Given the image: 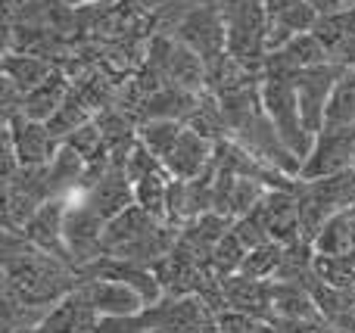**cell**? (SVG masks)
<instances>
[{"mask_svg": "<svg viewBox=\"0 0 355 333\" xmlns=\"http://www.w3.org/2000/svg\"><path fill=\"white\" fill-rule=\"evenodd\" d=\"M215 162V141L202 137L200 131L193 128H184L181 137L175 141V147L168 150V156L162 159L166 172L178 181H190V178H200L209 165Z\"/></svg>", "mask_w": 355, "mask_h": 333, "instance_id": "cell-10", "label": "cell"}, {"mask_svg": "<svg viewBox=\"0 0 355 333\" xmlns=\"http://www.w3.org/2000/svg\"><path fill=\"white\" fill-rule=\"evenodd\" d=\"M262 3H265V10H268V16H277V12H284L287 6L300 3V0H262Z\"/></svg>", "mask_w": 355, "mask_h": 333, "instance_id": "cell-27", "label": "cell"}, {"mask_svg": "<svg viewBox=\"0 0 355 333\" xmlns=\"http://www.w3.org/2000/svg\"><path fill=\"white\" fill-rule=\"evenodd\" d=\"M87 122H94V112H91V106L85 103V97L72 87V93L66 97V103L47 118V128L53 131L56 141H66L72 131H78L81 125H87Z\"/></svg>", "mask_w": 355, "mask_h": 333, "instance_id": "cell-21", "label": "cell"}, {"mask_svg": "<svg viewBox=\"0 0 355 333\" xmlns=\"http://www.w3.org/2000/svg\"><path fill=\"white\" fill-rule=\"evenodd\" d=\"M275 321H321V309L302 280H271ZM327 321V318H324Z\"/></svg>", "mask_w": 355, "mask_h": 333, "instance_id": "cell-13", "label": "cell"}, {"mask_svg": "<svg viewBox=\"0 0 355 333\" xmlns=\"http://www.w3.org/2000/svg\"><path fill=\"white\" fill-rule=\"evenodd\" d=\"M168 184H172V174L166 168L135 181V203L159 222H168Z\"/></svg>", "mask_w": 355, "mask_h": 333, "instance_id": "cell-20", "label": "cell"}, {"mask_svg": "<svg viewBox=\"0 0 355 333\" xmlns=\"http://www.w3.org/2000/svg\"><path fill=\"white\" fill-rule=\"evenodd\" d=\"M355 125V66H346V72L337 78L324 109V128Z\"/></svg>", "mask_w": 355, "mask_h": 333, "instance_id": "cell-19", "label": "cell"}, {"mask_svg": "<svg viewBox=\"0 0 355 333\" xmlns=\"http://www.w3.org/2000/svg\"><path fill=\"white\" fill-rule=\"evenodd\" d=\"M349 165H355V125L321 128V134L312 143V153L306 156L300 168V181L324 178V174L343 172Z\"/></svg>", "mask_w": 355, "mask_h": 333, "instance_id": "cell-5", "label": "cell"}, {"mask_svg": "<svg viewBox=\"0 0 355 333\" xmlns=\"http://www.w3.org/2000/svg\"><path fill=\"white\" fill-rule=\"evenodd\" d=\"M81 284V271L69 262L31 249L22 255L3 259V299H12L28 309L50 312Z\"/></svg>", "mask_w": 355, "mask_h": 333, "instance_id": "cell-1", "label": "cell"}, {"mask_svg": "<svg viewBox=\"0 0 355 333\" xmlns=\"http://www.w3.org/2000/svg\"><path fill=\"white\" fill-rule=\"evenodd\" d=\"M315 22H318V12L309 0H300V3L287 6L277 16H268V53L271 50H281L287 41H293L302 31H312Z\"/></svg>", "mask_w": 355, "mask_h": 333, "instance_id": "cell-16", "label": "cell"}, {"mask_svg": "<svg viewBox=\"0 0 355 333\" xmlns=\"http://www.w3.org/2000/svg\"><path fill=\"white\" fill-rule=\"evenodd\" d=\"M69 93H72V81H69V75L62 72V69H53V72H50L37 87L25 91L22 116L35 118V122H47V118L53 116L62 103H66Z\"/></svg>", "mask_w": 355, "mask_h": 333, "instance_id": "cell-15", "label": "cell"}, {"mask_svg": "<svg viewBox=\"0 0 355 333\" xmlns=\"http://www.w3.org/2000/svg\"><path fill=\"white\" fill-rule=\"evenodd\" d=\"M66 209H69L66 197L47 199V203L37 209V215L22 228V234L28 237V243L37 246L41 253L56 255V259L72 265V255H69V246H66Z\"/></svg>", "mask_w": 355, "mask_h": 333, "instance_id": "cell-9", "label": "cell"}, {"mask_svg": "<svg viewBox=\"0 0 355 333\" xmlns=\"http://www.w3.org/2000/svg\"><path fill=\"white\" fill-rule=\"evenodd\" d=\"M103 231H106V222L85 203V199H81L78 206L69 203V209H66V246H69V255H72V265L78 268V271L106 255Z\"/></svg>", "mask_w": 355, "mask_h": 333, "instance_id": "cell-6", "label": "cell"}, {"mask_svg": "<svg viewBox=\"0 0 355 333\" xmlns=\"http://www.w3.org/2000/svg\"><path fill=\"white\" fill-rule=\"evenodd\" d=\"M81 199H85L103 222H112V218L122 215L128 206H135V181L128 178L125 168L112 165L91 190L81 193Z\"/></svg>", "mask_w": 355, "mask_h": 333, "instance_id": "cell-12", "label": "cell"}, {"mask_svg": "<svg viewBox=\"0 0 355 333\" xmlns=\"http://www.w3.org/2000/svg\"><path fill=\"white\" fill-rule=\"evenodd\" d=\"M309 3L315 6V12L318 16H331V12H340L349 6V0H309Z\"/></svg>", "mask_w": 355, "mask_h": 333, "instance_id": "cell-26", "label": "cell"}, {"mask_svg": "<svg viewBox=\"0 0 355 333\" xmlns=\"http://www.w3.org/2000/svg\"><path fill=\"white\" fill-rule=\"evenodd\" d=\"M262 109L268 116V122L275 125V131L281 134V141L306 162V156L312 153V137H309L306 125L300 116V100H296V84L293 78H281V75H262Z\"/></svg>", "mask_w": 355, "mask_h": 333, "instance_id": "cell-2", "label": "cell"}, {"mask_svg": "<svg viewBox=\"0 0 355 333\" xmlns=\"http://www.w3.org/2000/svg\"><path fill=\"white\" fill-rule=\"evenodd\" d=\"M184 128H187V125L178 122V118H147V122H141V128H137V137L147 143L153 156L166 159L168 150L175 147V141L181 137Z\"/></svg>", "mask_w": 355, "mask_h": 333, "instance_id": "cell-22", "label": "cell"}, {"mask_svg": "<svg viewBox=\"0 0 355 333\" xmlns=\"http://www.w3.org/2000/svg\"><path fill=\"white\" fill-rule=\"evenodd\" d=\"M175 37L181 44H187L190 50L206 60V66H215L218 60L227 56V22H225V10L212 0L190 6L181 16L175 28Z\"/></svg>", "mask_w": 355, "mask_h": 333, "instance_id": "cell-3", "label": "cell"}, {"mask_svg": "<svg viewBox=\"0 0 355 333\" xmlns=\"http://www.w3.org/2000/svg\"><path fill=\"white\" fill-rule=\"evenodd\" d=\"M47 172H50V184H53V197H66L69 190H78L81 187V181L87 174V162L69 143H62L60 153L47 165Z\"/></svg>", "mask_w": 355, "mask_h": 333, "instance_id": "cell-18", "label": "cell"}, {"mask_svg": "<svg viewBox=\"0 0 355 333\" xmlns=\"http://www.w3.org/2000/svg\"><path fill=\"white\" fill-rule=\"evenodd\" d=\"M75 296L85 299L100 318H128L147 305L137 290L110 278H81V284L75 287Z\"/></svg>", "mask_w": 355, "mask_h": 333, "instance_id": "cell-8", "label": "cell"}, {"mask_svg": "<svg viewBox=\"0 0 355 333\" xmlns=\"http://www.w3.org/2000/svg\"><path fill=\"white\" fill-rule=\"evenodd\" d=\"M246 253H250V249L243 246V240H240V237L234 234V228H231L218 240V246L212 249V265L209 268H212V274L218 280H225V278H231V274H237L240 268H243Z\"/></svg>", "mask_w": 355, "mask_h": 333, "instance_id": "cell-24", "label": "cell"}, {"mask_svg": "<svg viewBox=\"0 0 355 333\" xmlns=\"http://www.w3.org/2000/svg\"><path fill=\"white\" fill-rule=\"evenodd\" d=\"M12 333H44V330L35 324V327H19V330H12Z\"/></svg>", "mask_w": 355, "mask_h": 333, "instance_id": "cell-28", "label": "cell"}, {"mask_svg": "<svg viewBox=\"0 0 355 333\" xmlns=\"http://www.w3.org/2000/svg\"><path fill=\"white\" fill-rule=\"evenodd\" d=\"M100 321L103 318L85 303V299L75 296V290L66 299L53 305V309L44 315V321L37 324L44 333H100Z\"/></svg>", "mask_w": 355, "mask_h": 333, "instance_id": "cell-14", "label": "cell"}, {"mask_svg": "<svg viewBox=\"0 0 355 333\" xmlns=\"http://www.w3.org/2000/svg\"><path fill=\"white\" fill-rule=\"evenodd\" d=\"M53 69L56 66H50V60H44V56H37V53H28V50H22V53L6 50V56H3V78H10L22 93L37 87Z\"/></svg>", "mask_w": 355, "mask_h": 333, "instance_id": "cell-17", "label": "cell"}, {"mask_svg": "<svg viewBox=\"0 0 355 333\" xmlns=\"http://www.w3.org/2000/svg\"><path fill=\"white\" fill-rule=\"evenodd\" d=\"M159 168H166V165H162V159L150 153V147L141 141V137H137V143L131 147L128 159H125V172H128V178L131 181H141V178H147V174L159 172Z\"/></svg>", "mask_w": 355, "mask_h": 333, "instance_id": "cell-25", "label": "cell"}, {"mask_svg": "<svg viewBox=\"0 0 355 333\" xmlns=\"http://www.w3.org/2000/svg\"><path fill=\"white\" fill-rule=\"evenodd\" d=\"M349 6H352V10H355V0H349Z\"/></svg>", "mask_w": 355, "mask_h": 333, "instance_id": "cell-29", "label": "cell"}, {"mask_svg": "<svg viewBox=\"0 0 355 333\" xmlns=\"http://www.w3.org/2000/svg\"><path fill=\"white\" fill-rule=\"evenodd\" d=\"M346 72L343 62H318V66H309L300 69L293 75V84H296V100H300V116L302 125H306L309 137H318L321 128H324V109H327V100H331V91L337 84V78Z\"/></svg>", "mask_w": 355, "mask_h": 333, "instance_id": "cell-4", "label": "cell"}, {"mask_svg": "<svg viewBox=\"0 0 355 333\" xmlns=\"http://www.w3.org/2000/svg\"><path fill=\"white\" fill-rule=\"evenodd\" d=\"M3 134L12 141L19 165H50L62 147V141H56L53 131L47 128V122H35V118L22 116V112L6 118Z\"/></svg>", "mask_w": 355, "mask_h": 333, "instance_id": "cell-7", "label": "cell"}, {"mask_svg": "<svg viewBox=\"0 0 355 333\" xmlns=\"http://www.w3.org/2000/svg\"><path fill=\"white\" fill-rule=\"evenodd\" d=\"M281 262H284V243L271 240L250 249L243 259V268L237 274H246V278H256V280H275L277 271H281Z\"/></svg>", "mask_w": 355, "mask_h": 333, "instance_id": "cell-23", "label": "cell"}, {"mask_svg": "<svg viewBox=\"0 0 355 333\" xmlns=\"http://www.w3.org/2000/svg\"><path fill=\"white\" fill-rule=\"evenodd\" d=\"M221 293H225L227 309L252 315L259 321L275 324V305H271V280H256L246 274H231L221 280Z\"/></svg>", "mask_w": 355, "mask_h": 333, "instance_id": "cell-11", "label": "cell"}]
</instances>
